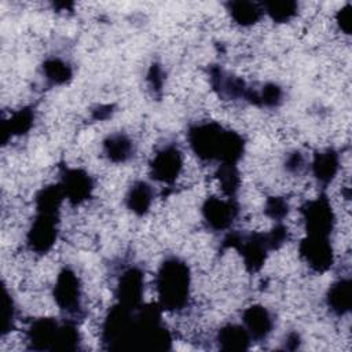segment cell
Wrapping results in <instances>:
<instances>
[{
	"label": "cell",
	"mask_w": 352,
	"mask_h": 352,
	"mask_svg": "<svg viewBox=\"0 0 352 352\" xmlns=\"http://www.w3.org/2000/svg\"><path fill=\"white\" fill-rule=\"evenodd\" d=\"M188 142L194 153L205 161L236 164L243 151L242 138L213 121L199 122L190 128Z\"/></svg>",
	"instance_id": "cell-1"
},
{
	"label": "cell",
	"mask_w": 352,
	"mask_h": 352,
	"mask_svg": "<svg viewBox=\"0 0 352 352\" xmlns=\"http://www.w3.org/2000/svg\"><path fill=\"white\" fill-rule=\"evenodd\" d=\"M337 21H338L340 28H341L346 34H349V30H351V22H349V21H351V7H349V4L338 11Z\"/></svg>",
	"instance_id": "cell-22"
},
{
	"label": "cell",
	"mask_w": 352,
	"mask_h": 352,
	"mask_svg": "<svg viewBox=\"0 0 352 352\" xmlns=\"http://www.w3.org/2000/svg\"><path fill=\"white\" fill-rule=\"evenodd\" d=\"M43 70L47 76V80L54 84H63L72 77L70 66L58 58L47 59L43 65Z\"/></svg>",
	"instance_id": "cell-18"
},
{
	"label": "cell",
	"mask_w": 352,
	"mask_h": 352,
	"mask_svg": "<svg viewBox=\"0 0 352 352\" xmlns=\"http://www.w3.org/2000/svg\"><path fill=\"white\" fill-rule=\"evenodd\" d=\"M300 254L307 261V264L318 272L329 270L334 258L329 238L315 235H308L300 243Z\"/></svg>",
	"instance_id": "cell-8"
},
{
	"label": "cell",
	"mask_w": 352,
	"mask_h": 352,
	"mask_svg": "<svg viewBox=\"0 0 352 352\" xmlns=\"http://www.w3.org/2000/svg\"><path fill=\"white\" fill-rule=\"evenodd\" d=\"M103 147L107 158L113 162H124L133 154L132 142L125 135H121V133L109 136L104 140Z\"/></svg>",
	"instance_id": "cell-17"
},
{
	"label": "cell",
	"mask_w": 352,
	"mask_h": 352,
	"mask_svg": "<svg viewBox=\"0 0 352 352\" xmlns=\"http://www.w3.org/2000/svg\"><path fill=\"white\" fill-rule=\"evenodd\" d=\"M144 292L143 272L139 268L131 267L122 272L117 286V297L120 304L135 308L140 304Z\"/></svg>",
	"instance_id": "cell-9"
},
{
	"label": "cell",
	"mask_w": 352,
	"mask_h": 352,
	"mask_svg": "<svg viewBox=\"0 0 352 352\" xmlns=\"http://www.w3.org/2000/svg\"><path fill=\"white\" fill-rule=\"evenodd\" d=\"M338 165H340V160L336 151L326 150V151L318 153L315 154V158L312 162L314 176L319 183L326 186L334 179L338 170Z\"/></svg>",
	"instance_id": "cell-12"
},
{
	"label": "cell",
	"mask_w": 352,
	"mask_h": 352,
	"mask_svg": "<svg viewBox=\"0 0 352 352\" xmlns=\"http://www.w3.org/2000/svg\"><path fill=\"white\" fill-rule=\"evenodd\" d=\"M58 235V213L37 212L29 231L28 245L36 253L48 252Z\"/></svg>",
	"instance_id": "cell-4"
},
{
	"label": "cell",
	"mask_w": 352,
	"mask_h": 352,
	"mask_svg": "<svg viewBox=\"0 0 352 352\" xmlns=\"http://www.w3.org/2000/svg\"><path fill=\"white\" fill-rule=\"evenodd\" d=\"M287 210H289V205L280 197L268 198L265 202V206H264L265 214L276 221H280L287 214Z\"/></svg>",
	"instance_id": "cell-21"
},
{
	"label": "cell",
	"mask_w": 352,
	"mask_h": 352,
	"mask_svg": "<svg viewBox=\"0 0 352 352\" xmlns=\"http://www.w3.org/2000/svg\"><path fill=\"white\" fill-rule=\"evenodd\" d=\"M59 186L65 197H67L73 204H80L88 199L94 188L92 179L81 169H66Z\"/></svg>",
	"instance_id": "cell-10"
},
{
	"label": "cell",
	"mask_w": 352,
	"mask_h": 352,
	"mask_svg": "<svg viewBox=\"0 0 352 352\" xmlns=\"http://www.w3.org/2000/svg\"><path fill=\"white\" fill-rule=\"evenodd\" d=\"M250 340L246 329L238 324H227L217 334V342L221 349H246Z\"/></svg>",
	"instance_id": "cell-15"
},
{
	"label": "cell",
	"mask_w": 352,
	"mask_h": 352,
	"mask_svg": "<svg viewBox=\"0 0 352 352\" xmlns=\"http://www.w3.org/2000/svg\"><path fill=\"white\" fill-rule=\"evenodd\" d=\"M263 8L274 21L286 22L296 15L298 6L294 1H271L265 3Z\"/></svg>",
	"instance_id": "cell-20"
},
{
	"label": "cell",
	"mask_w": 352,
	"mask_h": 352,
	"mask_svg": "<svg viewBox=\"0 0 352 352\" xmlns=\"http://www.w3.org/2000/svg\"><path fill=\"white\" fill-rule=\"evenodd\" d=\"M33 121V113L30 109H23L11 116L8 121H4V135H22L25 133Z\"/></svg>",
	"instance_id": "cell-19"
},
{
	"label": "cell",
	"mask_w": 352,
	"mask_h": 352,
	"mask_svg": "<svg viewBox=\"0 0 352 352\" xmlns=\"http://www.w3.org/2000/svg\"><path fill=\"white\" fill-rule=\"evenodd\" d=\"M242 322L250 338H254L257 341L265 340L267 336L271 333L274 324L270 312L261 305H252L245 309Z\"/></svg>",
	"instance_id": "cell-11"
},
{
	"label": "cell",
	"mask_w": 352,
	"mask_h": 352,
	"mask_svg": "<svg viewBox=\"0 0 352 352\" xmlns=\"http://www.w3.org/2000/svg\"><path fill=\"white\" fill-rule=\"evenodd\" d=\"M301 214L308 235L329 238L330 232L334 228L336 217L331 205L326 197H319L316 199L308 201L301 208Z\"/></svg>",
	"instance_id": "cell-3"
},
{
	"label": "cell",
	"mask_w": 352,
	"mask_h": 352,
	"mask_svg": "<svg viewBox=\"0 0 352 352\" xmlns=\"http://www.w3.org/2000/svg\"><path fill=\"white\" fill-rule=\"evenodd\" d=\"M329 308L337 314L344 315L351 307V282L349 279H340L333 283L326 297Z\"/></svg>",
	"instance_id": "cell-13"
},
{
	"label": "cell",
	"mask_w": 352,
	"mask_h": 352,
	"mask_svg": "<svg viewBox=\"0 0 352 352\" xmlns=\"http://www.w3.org/2000/svg\"><path fill=\"white\" fill-rule=\"evenodd\" d=\"M227 7L231 18L242 26H250L256 23L264 12V8L260 4L252 1H231L227 4Z\"/></svg>",
	"instance_id": "cell-16"
},
{
	"label": "cell",
	"mask_w": 352,
	"mask_h": 352,
	"mask_svg": "<svg viewBox=\"0 0 352 352\" xmlns=\"http://www.w3.org/2000/svg\"><path fill=\"white\" fill-rule=\"evenodd\" d=\"M155 289L164 309H183L190 296V271L187 264L176 257L166 258L158 270Z\"/></svg>",
	"instance_id": "cell-2"
},
{
	"label": "cell",
	"mask_w": 352,
	"mask_h": 352,
	"mask_svg": "<svg viewBox=\"0 0 352 352\" xmlns=\"http://www.w3.org/2000/svg\"><path fill=\"white\" fill-rule=\"evenodd\" d=\"M54 298L58 307L67 314H77L81 302V289L77 275L69 270L63 268L58 278L54 287Z\"/></svg>",
	"instance_id": "cell-5"
},
{
	"label": "cell",
	"mask_w": 352,
	"mask_h": 352,
	"mask_svg": "<svg viewBox=\"0 0 352 352\" xmlns=\"http://www.w3.org/2000/svg\"><path fill=\"white\" fill-rule=\"evenodd\" d=\"M182 168H183V154L173 144L160 150L154 155L150 164L151 177L162 183H173L180 175Z\"/></svg>",
	"instance_id": "cell-6"
},
{
	"label": "cell",
	"mask_w": 352,
	"mask_h": 352,
	"mask_svg": "<svg viewBox=\"0 0 352 352\" xmlns=\"http://www.w3.org/2000/svg\"><path fill=\"white\" fill-rule=\"evenodd\" d=\"M153 190L146 182H136L126 194V206L136 214H146L153 202Z\"/></svg>",
	"instance_id": "cell-14"
},
{
	"label": "cell",
	"mask_w": 352,
	"mask_h": 352,
	"mask_svg": "<svg viewBox=\"0 0 352 352\" xmlns=\"http://www.w3.org/2000/svg\"><path fill=\"white\" fill-rule=\"evenodd\" d=\"M238 214V205L232 198L223 199L219 197H210L202 205V216L208 227L214 231H223L228 228Z\"/></svg>",
	"instance_id": "cell-7"
}]
</instances>
